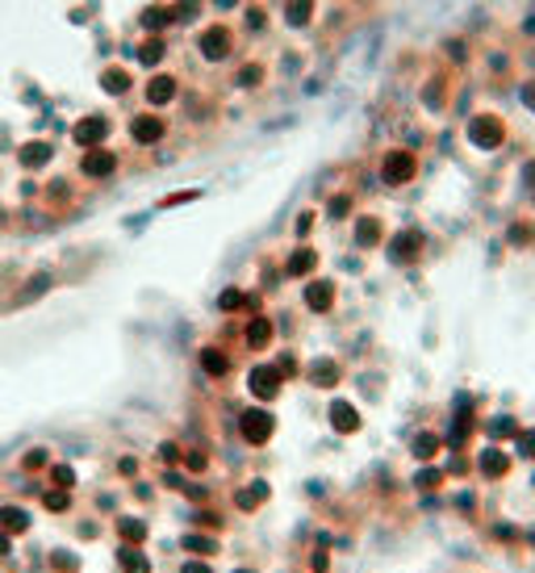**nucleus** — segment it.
Wrapping results in <instances>:
<instances>
[{
  "instance_id": "f257e3e1",
  "label": "nucleus",
  "mask_w": 535,
  "mask_h": 573,
  "mask_svg": "<svg viewBox=\"0 0 535 573\" xmlns=\"http://www.w3.org/2000/svg\"><path fill=\"white\" fill-rule=\"evenodd\" d=\"M242 432H247L251 444H264V439L273 435V418H268V411H247V415H242Z\"/></svg>"
},
{
  "instance_id": "f03ea898",
  "label": "nucleus",
  "mask_w": 535,
  "mask_h": 573,
  "mask_svg": "<svg viewBox=\"0 0 535 573\" xmlns=\"http://www.w3.org/2000/svg\"><path fill=\"white\" fill-rule=\"evenodd\" d=\"M251 389H256L259 398H273L280 389V373L277 368H256V373H251Z\"/></svg>"
},
{
  "instance_id": "7ed1b4c3",
  "label": "nucleus",
  "mask_w": 535,
  "mask_h": 573,
  "mask_svg": "<svg viewBox=\"0 0 535 573\" xmlns=\"http://www.w3.org/2000/svg\"><path fill=\"white\" fill-rule=\"evenodd\" d=\"M76 139H80V142L105 139V122H101V118H88V122H80V126H76Z\"/></svg>"
},
{
  "instance_id": "20e7f679",
  "label": "nucleus",
  "mask_w": 535,
  "mask_h": 573,
  "mask_svg": "<svg viewBox=\"0 0 535 573\" xmlns=\"http://www.w3.org/2000/svg\"><path fill=\"white\" fill-rule=\"evenodd\" d=\"M85 172H88V176H105V172H113V156H105V151H92V156L85 159Z\"/></svg>"
},
{
  "instance_id": "39448f33",
  "label": "nucleus",
  "mask_w": 535,
  "mask_h": 573,
  "mask_svg": "<svg viewBox=\"0 0 535 573\" xmlns=\"http://www.w3.org/2000/svg\"><path fill=\"white\" fill-rule=\"evenodd\" d=\"M159 135H164V126H159L156 118H139V122H135V139L139 142H156Z\"/></svg>"
},
{
  "instance_id": "423d86ee",
  "label": "nucleus",
  "mask_w": 535,
  "mask_h": 573,
  "mask_svg": "<svg viewBox=\"0 0 535 573\" xmlns=\"http://www.w3.org/2000/svg\"><path fill=\"white\" fill-rule=\"evenodd\" d=\"M147 92H151V101H156V105H164V101H172L176 85H172V80H168V76H156V80H151V88H147Z\"/></svg>"
},
{
  "instance_id": "0eeeda50",
  "label": "nucleus",
  "mask_w": 535,
  "mask_h": 573,
  "mask_svg": "<svg viewBox=\"0 0 535 573\" xmlns=\"http://www.w3.org/2000/svg\"><path fill=\"white\" fill-rule=\"evenodd\" d=\"M247 339H251V348H264V344L273 339V323H264V318H256V323H251V335H247Z\"/></svg>"
},
{
  "instance_id": "6e6552de",
  "label": "nucleus",
  "mask_w": 535,
  "mask_h": 573,
  "mask_svg": "<svg viewBox=\"0 0 535 573\" xmlns=\"http://www.w3.org/2000/svg\"><path fill=\"white\" fill-rule=\"evenodd\" d=\"M0 523H4V527H13V532H21V527H26V515L13 511V506H4V511H0Z\"/></svg>"
},
{
  "instance_id": "1a4fd4ad",
  "label": "nucleus",
  "mask_w": 535,
  "mask_h": 573,
  "mask_svg": "<svg viewBox=\"0 0 535 573\" xmlns=\"http://www.w3.org/2000/svg\"><path fill=\"white\" fill-rule=\"evenodd\" d=\"M222 42H226V34H222V30H214V34L206 38V51L214 55V59H222V55H226V47H222Z\"/></svg>"
},
{
  "instance_id": "9d476101",
  "label": "nucleus",
  "mask_w": 535,
  "mask_h": 573,
  "mask_svg": "<svg viewBox=\"0 0 535 573\" xmlns=\"http://www.w3.org/2000/svg\"><path fill=\"white\" fill-rule=\"evenodd\" d=\"M47 156H51L47 147H26V151H21V159H26V164H42Z\"/></svg>"
},
{
  "instance_id": "9b49d317",
  "label": "nucleus",
  "mask_w": 535,
  "mask_h": 573,
  "mask_svg": "<svg viewBox=\"0 0 535 573\" xmlns=\"http://www.w3.org/2000/svg\"><path fill=\"white\" fill-rule=\"evenodd\" d=\"M121 536H126V540H142V523H135V520H121Z\"/></svg>"
},
{
  "instance_id": "f8f14e48",
  "label": "nucleus",
  "mask_w": 535,
  "mask_h": 573,
  "mask_svg": "<svg viewBox=\"0 0 535 573\" xmlns=\"http://www.w3.org/2000/svg\"><path fill=\"white\" fill-rule=\"evenodd\" d=\"M105 88H109V92H121V88H126L121 71H105Z\"/></svg>"
},
{
  "instance_id": "ddd939ff",
  "label": "nucleus",
  "mask_w": 535,
  "mask_h": 573,
  "mask_svg": "<svg viewBox=\"0 0 535 573\" xmlns=\"http://www.w3.org/2000/svg\"><path fill=\"white\" fill-rule=\"evenodd\" d=\"M335 418H339V427H347V432H351V427H356V415H351V411H347V406H335Z\"/></svg>"
},
{
  "instance_id": "4468645a",
  "label": "nucleus",
  "mask_w": 535,
  "mask_h": 573,
  "mask_svg": "<svg viewBox=\"0 0 535 573\" xmlns=\"http://www.w3.org/2000/svg\"><path fill=\"white\" fill-rule=\"evenodd\" d=\"M121 561H126V570H130V573H147V561H142V556L126 553V556H121Z\"/></svg>"
},
{
  "instance_id": "2eb2a0df",
  "label": "nucleus",
  "mask_w": 535,
  "mask_h": 573,
  "mask_svg": "<svg viewBox=\"0 0 535 573\" xmlns=\"http://www.w3.org/2000/svg\"><path fill=\"white\" fill-rule=\"evenodd\" d=\"M201 360H206V368H209V373H222V356H218V352H206V356H201Z\"/></svg>"
},
{
  "instance_id": "dca6fc26",
  "label": "nucleus",
  "mask_w": 535,
  "mask_h": 573,
  "mask_svg": "<svg viewBox=\"0 0 535 573\" xmlns=\"http://www.w3.org/2000/svg\"><path fill=\"white\" fill-rule=\"evenodd\" d=\"M310 306H318V310L327 306V285H318V289H310Z\"/></svg>"
},
{
  "instance_id": "f3484780",
  "label": "nucleus",
  "mask_w": 535,
  "mask_h": 573,
  "mask_svg": "<svg viewBox=\"0 0 535 573\" xmlns=\"http://www.w3.org/2000/svg\"><path fill=\"white\" fill-rule=\"evenodd\" d=\"M289 9H294V13H289V21H306V9H310V4L301 0V4H289Z\"/></svg>"
},
{
  "instance_id": "a211bd4d",
  "label": "nucleus",
  "mask_w": 535,
  "mask_h": 573,
  "mask_svg": "<svg viewBox=\"0 0 535 573\" xmlns=\"http://www.w3.org/2000/svg\"><path fill=\"white\" fill-rule=\"evenodd\" d=\"M159 59V47H142V63H156Z\"/></svg>"
},
{
  "instance_id": "6ab92c4d",
  "label": "nucleus",
  "mask_w": 535,
  "mask_h": 573,
  "mask_svg": "<svg viewBox=\"0 0 535 573\" xmlns=\"http://www.w3.org/2000/svg\"><path fill=\"white\" fill-rule=\"evenodd\" d=\"M185 573H209L206 565H185Z\"/></svg>"
},
{
  "instance_id": "aec40b11",
  "label": "nucleus",
  "mask_w": 535,
  "mask_h": 573,
  "mask_svg": "<svg viewBox=\"0 0 535 573\" xmlns=\"http://www.w3.org/2000/svg\"><path fill=\"white\" fill-rule=\"evenodd\" d=\"M4 549H9V544H4V536H0V553H4Z\"/></svg>"
}]
</instances>
